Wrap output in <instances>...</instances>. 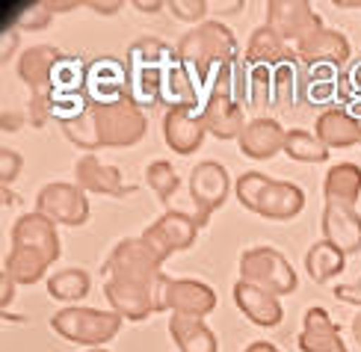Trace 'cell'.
Returning a JSON list of instances; mask_svg holds the SVG:
<instances>
[{
    "label": "cell",
    "instance_id": "cell-9",
    "mask_svg": "<svg viewBox=\"0 0 361 352\" xmlns=\"http://www.w3.org/2000/svg\"><path fill=\"white\" fill-rule=\"evenodd\" d=\"M267 27L284 42H305L317 30H323L320 15L308 0H269L267 4Z\"/></svg>",
    "mask_w": 361,
    "mask_h": 352
},
{
    "label": "cell",
    "instance_id": "cell-15",
    "mask_svg": "<svg viewBox=\"0 0 361 352\" xmlns=\"http://www.w3.org/2000/svg\"><path fill=\"white\" fill-rule=\"evenodd\" d=\"M350 42L338 30H317L314 36L296 44V56L311 68H341L343 63H350Z\"/></svg>",
    "mask_w": 361,
    "mask_h": 352
},
{
    "label": "cell",
    "instance_id": "cell-53",
    "mask_svg": "<svg viewBox=\"0 0 361 352\" xmlns=\"http://www.w3.org/2000/svg\"><path fill=\"white\" fill-rule=\"evenodd\" d=\"M89 352H107V349H89Z\"/></svg>",
    "mask_w": 361,
    "mask_h": 352
},
{
    "label": "cell",
    "instance_id": "cell-17",
    "mask_svg": "<svg viewBox=\"0 0 361 352\" xmlns=\"http://www.w3.org/2000/svg\"><path fill=\"white\" fill-rule=\"evenodd\" d=\"M234 305L243 311V317L249 320V323L261 326V329H276L284 320V308H281L279 296L267 293V290L255 287L249 281L234 284Z\"/></svg>",
    "mask_w": 361,
    "mask_h": 352
},
{
    "label": "cell",
    "instance_id": "cell-19",
    "mask_svg": "<svg viewBox=\"0 0 361 352\" xmlns=\"http://www.w3.org/2000/svg\"><path fill=\"white\" fill-rule=\"evenodd\" d=\"M216 308V293L214 287L195 279H172L169 287V311L178 317H192L204 320Z\"/></svg>",
    "mask_w": 361,
    "mask_h": 352
},
{
    "label": "cell",
    "instance_id": "cell-12",
    "mask_svg": "<svg viewBox=\"0 0 361 352\" xmlns=\"http://www.w3.org/2000/svg\"><path fill=\"white\" fill-rule=\"evenodd\" d=\"M83 98L89 107H104V104H116L128 98V66L113 56L92 59L86 66Z\"/></svg>",
    "mask_w": 361,
    "mask_h": 352
},
{
    "label": "cell",
    "instance_id": "cell-7",
    "mask_svg": "<svg viewBox=\"0 0 361 352\" xmlns=\"http://www.w3.org/2000/svg\"><path fill=\"white\" fill-rule=\"evenodd\" d=\"M163 257L148 246L142 237H128L122 243H116V249L110 252L107 264H104V275L118 281H154L163 275Z\"/></svg>",
    "mask_w": 361,
    "mask_h": 352
},
{
    "label": "cell",
    "instance_id": "cell-47",
    "mask_svg": "<svg viewBox=\"0 0 361 352\" xmlns=\"http://www.w3.org/2000/svg\"><path fill=\"white\" fill-rule=\"evenodd\" d=\"M21 128V116L18 113H4V131H18Z\"/></svg>",
    "mask_w": 361,
    "mask_h": 352
},
{
    "label": "cell",
    "instance_id": "cell-45",
    "mask_svg": "<svg viewBox=\"0 0 361 352\" xmlns=\"http://www.w3.org/2000/svg\"><path fill=\"white\" fill-rule=\"evenodd\" d=\"M133 6H137L140 12H160L166 4H160V0H148V4H145V0H133Z\"/></svg>",
    "mask_w": 361,
    "mask_h": 352
},
{
    "label": "cell",
    "instance_id": "cell-13",
    "mask_svg": "<svg viewBox=\"0 0 361 352\" xmlns=\"http://www.w3.org/2000/svg\"><path fill=\"white\" fill-rule=\"evenodd\" d=\"M204 136H207L204 119L202 110H195V107H172L163 116V140L180 157L195 154L202 148Z\"/></svg>",
    "mask_w": 361,
    "mask_h": 352
},
{
    "label": "cell",
    "instance_id": "cell-27",
    "mask_svg": "<svg viewBox=\"0 0 361 352\" xmlns=\"http://www.w3.org/2000/svg\"><path fill=\"white\" fill-rule=\"evenodd\" d=\"M335 341H341V329L326 308H308L305 311V323H302V334H299V349L302 352H323L326 346H332Z\"/></svg>",
    "mask_w": 361,
    "mask_h": 352
},
{
    "label": "cell",
    "instance_id": "cell-18",
    "mask_svg": "<svg viewBox=\"0 0 361 352\" xmlns=\"http://www.w3.org/2000/svg\"><path fill=\"white\" fill-rule=\"evenodd\" d=\"M284 140H288V131H284L276 119L258 116L240 133L237 145L249 160H269V157H276L279 151H284Z\"/></svg>",
    "mask_w": 361,
    "mask_h": 352
},
{
    "label": "cell",
    "instance_id": "cell-3",
    "mask_svg": "<svg viewBox=\"0 0 361 352\" xmlns=\"http://www.w3.org/2000/svg\"><path fill=\"white\" fill-rule=\"evenodd\" d=\"M169 287L172 279L160 275L154 281H118L107 279L104 281V296H107L110 308L130 323L148 320L157 311H169Z\"/></svg>",
    "mask_w": 361,
    "mask_h": 352
},
{
    "label": "cell",
    "instance_id": "cell-37",
    "mask_svg": "<svg viewBox=\"0 0 361 352\" xmlns=\"http://www.w3.org/2000/svg\"><path fill=\"white\" fill-rule=\"evenodd\" d=\"M273 95H276V68L255 66L249 71V104L252 107L273 104Z\"/></svg>",
    "mask_w": 361,
    "mask_h": 352
},
{
    "label": "cell",
    "instance_id": "cell-2",
    "mask_svg": "<svg viewBox=\"0 0 361 352\" xmlns=\"http://www.w3.org/2000/svg\"><path fill=\"white\" fill-rule=\"evenodd\" d=\"M178 63V51H172L160 39H140L128 48V98L137 107L160 104V89L169 66Z\"/></svg>",
    "mask_w": 361,
    "mask_h": 352
},
{
    "label": "cell",
    "instance_id": "cell-32",
    "mask_svg": "<svg viewBox=\"0 0 361 352\" xmlns=\"http://www.w3.org/2000/svg\"><path fill=\"white\" fill-rule=\"evenodd\" d=\"M284 154L290 160H299V163H326L329 148L317 140V133L293 128V131H288V140H284Z\"/></svg>",
    "mask_w": 361,
    "mask_h": 352
},
{
    "label": "cell",
    "instance_id": "cell-31",
    "mask_svg": "<svg viewBox=\"0 0 361 352\" xmlns=\"http://www.w3.org/2000/svg\"><path fill=\"white\" fill-rule=\"evenodd\" d=\"M83 80H86V66L74 56H63L54 68L51 80V98H74L83 95Z\"/></svg>",
    "mask_w": 361,
    "mask_h": 352
},
{
    "label": "cell",
    "instance_id": "cell-29",
    "mask_svg": "<svg viewBox=\"0 0 361 352\" xmlns=\"http://www.w3.org/2000/svg\"><path fill=\"white\" fill-rule=\"evenodd\" d=\"M343 267H347V255H343L338 246H332V243H314V246L305 252V269L311 275L314 284H326L332 281L335 275L343 272Z\"/></svg>",
    "mask_w": 361,
    "mask_h": 352
},
{
    "label": "cell",
    "instance_id": "cell-41",
    "mask_svg": "<svg viewBox=\"0 0 361 352\" xmlns=\"http://www.w3.org/2000/svg\"><path fill=\"white\" fill-rule=\"evenodd\" d=\"M51 6L48 4H33L27 12H24V27H30V30H42V27H48V21H51Z\"/></svg>",
    "mask_w": 361,
    "mask_h": 352
},
{
    "label": "cell",
    "instance_id": "cell-22",
    "mask_svg": "<svg viewBox=\"0 0 361 352\" xmlns=\"http://www.w3.org/2000/svg\"><path fill=\"white\" fill-rule=\"evenodd\" d=\"M63 59L56 48L51 44H36V48H27L18 59V78L24 80V86H30L33 95L42 92H51V80H54V68Z\"/></svg>",
    "mask_w": 361,
    "mask_h": 352
},
{
    "label": "cell",
    "instance_id": "cell-24",
    "mask_svg": "<svg viewBox=\"0 0 361 352\" xmlns=\"http://www.w3.org/2000/svg\"><path fill=\"white\" fill-rule=\"evenodd\" d=\"M296 51H290V44L279 39L273 30H269L267 24L258 27L255 33L249 36V44H246V66H264V68H279V66H288V59L293 56Z\"/></svg>",
    "mask_w": 361,
    "mask_h": 352
},
{
    "label": "cell",
    "instance_id": "cell-48",
    "mask_svg": "<svg viewBox=\"0 0 361 352\" xmlns=\"http://www.w3.org/2000/svg\"><path fill=\"white\" fill-rule=\"evenodd\" d=\"M15 39H18V36H15V33H12V30H9V36H4V59H9V56H12V48H15Z\"/></svg>",
    "mask_w": 361,
    "mask_h": 352
},
{
    "label": "cell",
    "instance_id": "cell-5",
    "mask_svg": "<svg viewBox=\"0 0 361 352\" xmlns=\"http://www.w3.org/2000/svg\"><path fill=\"white\" fill-rule=\"evenodd\" d=\"M240 281H249L273 296H290L299 287L290 261L269 246H255L240 255Z\"/></svg>",
    "mask_w": 361,
    "mask_h": 352
},
{
    "label": "cell",
    "instance_id": "cell-6",
    "mask_svg": "<svg viewBox=\"0 0 361 352\" xmlns=\"http://www.w3.org/2000/svg\"><path fill=\"white\" fill-rule=\"evenodd\" d=\"M92 119H95L101 148H130L148 131V119L142 113V107H137L130 98L92 107Z\"/></svg>",
    "mask_w": 361,
    "mask_h": 352
},
{
    "label": "cell",
    "instance_id": "cell-35",
    "mask_svg": "<svg viewBox=\"0 0 361 352\" xmlns=\"http://www.w3.org/2000/svg\"><path fill=\"white\" fill-rule=\"evenodd\" d=\"M145 181H148V187L154 190V195L160 198L163 205H169V202H172V195H175V193H178V187H180L178 172L172 169V163H166V160H154V163H148V169H145Z\"/></svg>",
    "mask_w": 361,
    "mask_h": 352
},
{
    "label": "cell",
    "instance_id": "cell-46",
    "mask_svg": "<svg viewBox=\"0 0 361 352\" xmlns=\"http://www.w3.org/2000/svg\"><path fill=\"white\" fill-rule=\"evenodd\" d=\"M243 352H281V349L273 346V344H267V341H255V344H249Z\"/></svg>",
    "mask_w": 361,
    "mask_h": 352
},
{
    "label": "cell",
    "instance_id": "cell-11",
    "mask_svg": "<svg viewBox=\"0 0 361 352\" xmlns=\"http://www.w3.org/2000/svg\"><path fill=\"white\" fill-rule=\"evenodd\" d=\"M199 228L202 225L195 222V217H187V213H180V210H166L157 222L145 228L142 240L166 261L175 252H184L192 246L195 237H199Z\"/></svg>",
    "mask_w": 361,
    "mask_h": 352
},
{
    "label": "cell",
    "instance_id": "cell-34",
    "mask_svg": "<svg viewBox=\"0 0 361 352\" xmlns=\"http://www.w3.org/2000/svg\"><path fill=\"white\" fill-rule=\"evenodd\" d=\"M63 133H66L78 148H86L89 154H92L95 148H101L98 131H95V119H92V107H86L83 113L66 119V121H63Z\"/></svg>",
    "mask_w": 361,
    "mask_h": 352
},
{
    "label": "cell",
    "instance_id": "cell-14",
    "mask_svg": "<svg viewBox=\"0 0 361 352\" xmlns=\"http://www.w3.org/2000/svg\"><path fill=\"white\" fill-rule=\"evenodd\" d=\"M323 240L338 246L343 255H358L361 252V213L350 205H326L323 217Z\"/></svg>",
    "mask_w": 361,
    "mask_h": 352
},
{
    "label": "cell",
    "instance_id": "cell-10",
    "mask_svg": "<svg viewBox=\"0 0 361 352\" xmlns=\"http://www.w3.org/2000/svg\"><path fill=\"white\" fill-rule=\"evenodd\" d=\"M231 193V178L228 169L216 160H204L190 172V198L195 205V222L207 225L210 213L225 205Z\"/></svg>",
    "mask_w": 361,
    "mask_h": 352
},
{
    "label": "cell",
    "instance_id": "cell-26",
    "mask_svg": "<svg viewBox=\"0 0 361 352\" xmlns=\"http://www.w3.org/2000/svg\"><path fill=\"white\" fill-rule=\"evenodd\" d=\"M169 334L180 352H219L216 334L207 329L204 320H192V317H178L172 314L169 320Z\"/></svg>",
    "mask_w": 361,
    "mask_h": 352
},
{
    "label": "cell",
    "instance_id": "cell-4",
    "mask_svg": "<svg viewBox=\"0 0 361 352\" xmlns=\"http://www.w3.org/2000/svg\"><path fill=\"white\" fill-rule=\"evenodd\" d=\"M125 320L116 311H98V308H63L51 317V329L71 344H83L101 349L107 341H113Z\"/></svg>",
    "mask_w": 361,
    "mask_h": 352
},
{
    "label": "cell",
    "instance_id": "cell-49",
    "mask_svg": "<svg viewBox=\"0 0 361 352\" xmlns=\"http://www.w3.org/2000/svg\"><path fill=\"white\" fill-rule=\"evenodd\" d=\"M353 338H355V344L361 346V311L353 317Z\"/></svg>",
    "mask_w": 361,
    "mask_h": 352
},
{
    "label": "cell",
    "instance_id": "cell-36",
    "mask_svg": "<svg viewBox=\"0 0 361 352\" xmlns=\"http://www.w3.org/2000/svg\"><path fill=\"white\" fill-rule=\"evenodd\" d=\"M269 183H273V178H269L267 172H243V175L237 178V183H234V195H237V202L243 205L246 210L258 213L261 195L267 193Z\"/></svg>",
    "mask_w": 361,
    "mask_h": 352
},
{
    "label": "cell",
    "instance_id": "cell-43",
    "mask_svg": "<svg viewBox=\"0 0 361 352\" xmlns=\"http://www.w3.org/2000/svg\"><path fill=\"white\" fill-rule=\"evenodd\" d=\"M12 299H15V281L6 269H0V308H4V314L12 305Z\"/></svg>",
    "mask_w": 361,
    "mask_h": 352
},
{
    "label": "cell",
    "instance_id": "cell-21",
    "mask_svg": "<svg viewBox=\"0 0 361 352\" xmlns=\"http://www.w3.org/2000/svg\"><path fill=\"white\" fill-rule=\"evenodd\" d=\"M314 133L317 140L332 151V148H350V145H358L361 142V121L341 110V107H332V110H323L314 121Z\"/></svg>",
    "mask_w": 361,
    "mask_h": 352
},
{
    "label": "cell",
    "instance_id": "cell-16",
    "mask_svg": "<svg viewBox=\"0 0 361 352\" xmlns=\"http://www.w3.org/2000/svg\"><path fill=\"white\" fill-rule=\"evenodd\" d=\"M12 246H27L39 255H44L48 261L54 264L59 257V234H56V225L42 217V213H24V217L15 219L12 225Z\"/></svg>",
    "mask_w": 361,
    "mask_h": 352
},
{
    "label": "cell",
    "instance_id": "cell-39",
    "mask_svg": "<svg viewBox=\"0 0 361 352\" xmlns=\"http://www.w3.org/2000/svg\"><path fill=\"white\" fill-rule=\"evenodd\" d=\"M21 163H24V160H21L18 151H12V148L0 151V183H4V187H9V183L18 178Z\"/></svg>",
    "mask_w": 361,
    "mask_h": 352
},
{
    "label": "cell",
    "instance_id": "cell-23",
    "mask_svg": "<svg viewBox=\"0 0 361 352\" xmlns=\"http://www.w3.org/2000/svg\"><path fill=\"white\" fill-rule=\"evenodd\" d=\"M302 207H305V193H302V187H296V183H290V181H273V183L267 187V193L261 195L258 217L284 222V219L299 217V213H302Z\"/></svg>",
    "mask_w": 361,
    "mask_h": 352
},
{
    "label": "cell",
    "instance_id": "cell-50",
    "mask_svg": "<svg viewBox=\"0 0 361 352\" xmlns=\"http://www.w3.org/2000/svg\"><path fill=\"white\" fill-rule=\"evenodd\" d=\"M335 6H343V9H358L361 0H335Z\"/></svg>",
    "mask_w": 361,
    "mask_h": 352
},
{
    "label": "cell",
    "instance_id": "cell-25",
    "mask_svg": "<svg viewBox=\"0 0 361 352\" xmlns=\"http://www.w3.org/2000/svg\"><path fill=\"white\" fill-rule=\"evenodd\" d=\"M323 193H326V205H350V207H355L358 195H361V166L335 163L332 169L326 172Z\"/></svg>",
    "mask_w": 361,
    "mask_h": 352
},
{
    "label": "cell",
    "instance_id": "cell-44",
    "mask_svg": "<svg viewBox=\"0 0 361 352\" xmlns=\"http://www.w3.org/2000/svg\"><path fill=\"white\" fill-rule=\"evenodd\" d=\"M86 6L92 12H98V15H116L118 6H125V4H122V0H89Z\"/></svg>",
    "mask_w": 361,
    "mask_h": 352
},
{
    "label": "cell",
    "instance_id": "cell-8",
    "mask_svg": "<svg viewBox=\"0 0 361 352\" xmlns=\"http://www.w3.org/2000/svg\"><path fill=\"white\" fill-rule=\"evenodd\" d=\"M36 213L48 217L54 225H71L78 228L89 219V198L78 183L54 181L44 183L36 195Z\"/></svg>",
    "mask_w": 361,
    "mask_h": 352
},
{
    "label": "cell",
    "instance_id": "cell-51",
    "mask_svg": "<svg viewBox=\"0 0 361 352\" xmlns=\"http://www.w3.org/2000/svg\"><path fill=\"white\" fill-rule=\"evenodd\" d=\"M323 352H347V346H343V341H335L332 346H326Z\"/></svg>",
    "mask_w": 361,
    "mask_h": 352
},
{
    "label": "cell",
    "instance_id": "cell-52",
    "mask_svg": "<svg viewBox=\"0 0 361 352\" xmlns=\"http://www.w3.org/2000/svg\"><path fill=\"white\" fill-rule=\"evenodd\" d=\"M4 205H6V207H9V205H12V193H9V190H6V187H4Z\"/></svg>",
    "mask_w": 361,
    "mask_h": 352
},
{
    "label": "cell",
    "instance_id": "cell-38",
    "mask_svg": "<svg viewBox=\"0 0 361 352\" xmlns=\"http://www.w3.org/2000/svg\"><path fill=\"white\" fill-rule=\"evenodd\" d=\"M166 6L172 9L175 18L195 24V21H202L204 15H207V6H210V4H207V0H169ZM202 24H204V21H202Z\"/></svg>",
    "mask_w": 361,
    "mask_h": 352
},
{
    "label": "cell",
    "instance_id": "cell-20",
    "mask_svg": "<svg viewBox=\"0 0 361 352\" xmlns=\"http://www.w3.org/2000/svg\"><path fill=\"white\" fill-rule=\"evenodd\" d=\"M74 178L83 193H98V195H113V198H125L130 187H125L122 172L116 166H104L95 154H83L74 163Z\"/></svg>",
    "mask_w": 361,
    "mask_h": 352
},
{
    "label": "cell",
    "instance_id": "cell-30",
    "mask_svg": "<svg viewBox=\"0 0 361 352\" xmlns=\"http://www.w3.org/2000/svg\"><path fill=\"white\" fill-rule=\"evenodd\" d=\"M51 261L44 255L27 249V246H12L9 255H6V264L4 269L12 275L15 284H36L44 272H48Z\"/></svg>",
    "mask_w": 361,
    "mask_h": 352
},
{
    "label": "cell",
    "instance_id": "cell-33",
    "mask_svg": "<svg viewBox=\"0 0 361 352\" xmlns=\"http://www.w3.org/2000/svg\"><path fill=\"white\" fill-rule=\"evenodd\" d=\"M48 293L56 302H80L89 293V275L78 267L59 269L48 279Z\"/></svg>",
    "mask_w": 361,
    "mask_h": 352
},
{
    "label": "cell",
    "instance_id": "cell-42",
    "mask_svg": "<svg viewBox=\"0 0 361 352\" xmlns=\"http://www.w3.org/2000/svg\"><path fill=\"white\" fill-rule=\"evenodd\" d=\"M335 299L347 302V305H355V308L361 311V279L350 281V284H338L335 287Z\"/></svg>",
    "mask_w": 361,
    "mask_h": 352
},
{
    "label": "cell",
    "instance_id": "cell-40",
    "mask_svg": "<svg viewBox=\"0 0 361 352\" xmlns=\"http://www.w3.org/2000/svg\"><path fill=\"white\" fill-rule=\"evenodd\" d=\"M293 92V71L290 66H279L276 68V95H273V107H281L284 101L290 98Z\"/></svg>",
    "mask_w": 361,
    "mask_h": 352
},
{
    "label": "cell",
    "instance_id": "cell-1",
    "mask_svg": "<svg viewBox=\"0 0 361 352\" xmlns=\"http://www.w3.org/2000/svg\"><path fill=\"white\" fill-rule=\"evenodd\" d=\"M175 51H178V63L187 68V74L199 86L202 101H204V92H207L210 78H214V71L219 66H228L240 59L234 33L219 21H204L199 27H192L178 42Z\"/></svg>",
    "mask_w": 361,
    "mask_h": 352
},
{
    "label": "cell",
    "instance_id": "cell-28",
    "mask_svg": "<svg viewBox=\"0 0 361 352\" xmlns=\"http://www.w3.org/2000/svg\"><path fill=\"white\" fill-rule=\"evenodd\" d=\"M160 101L172 107H195V110H202V92L195 86V80L187 74V68L175 63L169 66L166 78H163V89H160Z\"/></svg>",
    "mask_w": 361,
    "mask_h": 352
}]
</instances>
